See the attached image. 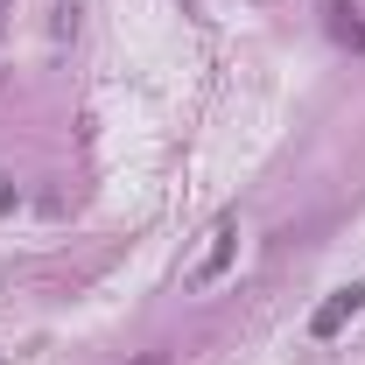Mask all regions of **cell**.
<instances>
[{"label": "cell", "instance_id": "cell-1", "mask_svg": "<svg viewBox=\"0 0 365 365\" xmlns=\"http://www.w3.org/2000/svg\"><path fill=\"white\" fill-rule=\"evenodd\" d=\"M359 309H365V281H351V288H337V295L323 302L317 317H309V337H337V330L359 317Z\"/></svg>", "mask_w": 365, "mask_h": 365}, {"label": "cell", "instance_id": "cell-2", "mask_svg": "<svg viewBox=\"0 0 365 365\" xmlns=\"http://www.w3.org/2000/svg\"><path fill=\"white\" fill-rule=\"evenodd\" d=\"M232 253H239V218H218V225H211V253H204V267L190 274V281H197V288H211V281L232 267Z\"/></svg>", "mask_w": 365, "mask_h": 365}, {"label": "cell", "instance_id": "cell-3", "mask_svg": "<svg viewBox=\"0 0 365 365\" xmlns=\"http://www.w3.org/2000/svg\"><path fill=\"white\" fill-rule=\"evenodd\" d=\"M323 14H330V36H337V43L365 49V21H359V7H351V0H323Z\"/></svg>", "mask_w": 365, "mask_h": 365}, {"label": "cell", "instance_id": "cell-4", "mask_svg": "<svg viewBox=\"0 0 365 365\" xmlns=\"http://www.w3.org/2000/svg\"><path fill=\"white\" fill-rule=\"evenodd\" d=\"M7 204H14V190H7V182H0V211H7Z\"/></svg>", "mask_w": 365, "mask_h": 365}, {"label": "cell", "instance_id": "cell-5", "mask_svg": "<svg viewBox=\"0 0 365 365\" xmlns=\"http://www.w3.org/2000/svg\"><path fill=\"white\" fill-rule=\"evenodd\" d=\"M197 7H204V0H182V14H197Z\"/></svg>", "mask_w": 365, "mask_h": 365}, {"label": "cell", "instance_id": "cell-6", "mask_svg": "<svg viewBox=\"0 0 365 365\" xmlns=\"http://www.w3.org/2000/svg\"><path fill=\"white\" fill-rule=\"evenodd\" d=\"M140 365H162V359H140Z\"/></svg>", "mask_w": 365, "mask_h": 365}, {"label": "cell", "instance_id": "cell-7", "mask_svg": "<svg viewBox=\"0 0 365 365\" xmlns=\"http://www.w3.org/2000/svg\"><path fill=\"white\" fill-rule=\"evenodd\" d=\"M0 7H7V0H0Z\"/></svg>", "mask_w": 365, "mask_h": 365}]
</instances>
